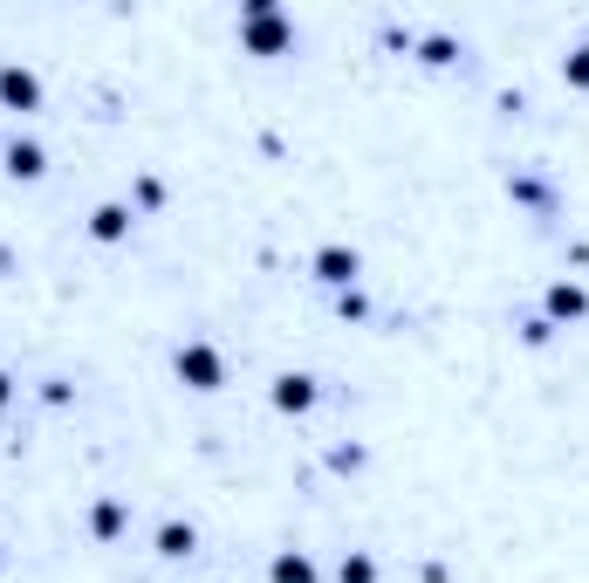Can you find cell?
<instances>
[{
    "instance_id": "obj_1",
    "label": "cell",
    "mask_w": 589,
    "mask_h": 583,
    "mask_svg": "<svg viewBox=\"0 0 589 583\" xmlns=\"http://www.w3.org/2000/svg\"><path fill=\"white\" fill-rule=\"evenodd\" d=\"M240 48L247 56H288L295 48V21L274 8V0H247L240 8Z\"/></svg>"
},
{
    "instance_id": "obj_2",
    "label": "cell",
    "mask_w": 589,
    "mask_h": 583,
    "mask_svg": "<svg viewBox=\"0 0 589 583\" xmlns=\"http://www.w3.org/2000/svg\"><path fill=\"white\" fill-rule=\"evenodd\" d=\"M172 371H178V385H192V392H220L226 385V364H220L213 343H178Z\"/></svg>"
},
{
    "instance_id": "obj_3",
    "label": "cell",
    "mask_w": 589,
    "mask_h": 583,
    "mask_svg": "<svg viewBox=\"0 0 589 583\" xmlns=\"http://www.w3.org/2000/svg\"><path fill=\"white\" fill-rule=\"evenodd\" d=\"M356 275H364V255H356V247H343V241L316 247V282H329V289H356Z\"/></svg>"
},
{
    "instance_id": "obj_4",
    "label": "cell",
    "mask_w": 589,
    "mask_h": 583,
    "mask_svg": "<svg viewBox=\"0 0 589 583\" xmlns=\"http://www.w3.org/2000/svg\"><path fill=\"white\" fill-rule=\"evenodd\" d=\"M316 377L309 371H281L274 377V412H288V419H302V412H316Z\"/></svg>"
},
{
    "instance_id": "obj_5",
    "label": "cell",
    "mask_w": 589,
    "mask_h": 583,
    "mask_svg": "<svg viewBox=\"0 0 589 583\" xmlns=\"http://www.w3.org/2000/svg\"><path fill=\"white\" fill-rule=\"evenodd\" d=\"M0 104L8 110H42V75L21 62H0Z\"/></svg>"
},
{
    "instance_id": "obj_6",
    "label": "cell",
    "mask_w": 589,
    "mask_h": 583,
    "mask_svg": "<svg viewBox=\"0 0 589 583\" xmlns=\"http://www.w3.org/2000/svg\"><path fill=\"white\" fill-rule=\"evenodd\" d=\"M582 316H589V295L576 282H555L549 289V323H582Z\"/></svg>"
},
{
    "instance_id": "obj_7",
    "label": "cell",
    "mask_w": 589,
    "mask_h": 583,
    "mask_svg": "<svg viewBox=\"0 0 589 583\" xmlns=\"http://www.w3.org/2000/svg\"><path fill=\"white\" fill-rule=\"evenodd\" d=\"M42 172H48V151L28 144V138H14L8 144V179H42Z\"/></svg>"
},
{
    "instance_id": "obj_8",
    "label": "cell",
    "mask_w": 589,
    "mask_h": 583,
    "mask_svg": "<svg viewBox=\"0 0 589 583\" xmlns=\"http://www.w3.org/2000/svg\"><path fill=\"white\" fill-rule=\"evenodd\" d=\"M90 234L96 241H123V234H131V207H117V199H110V207H96L90 213Z\"/></svg>"
},
{
    "instance_id": "obj_9",
    "label": "cell",
    "mask_w": 589,
    "mask_h": 583,
    "mask_svg": "<svg viewBox=\"0 0 589 583\" xmlns=\"http://www.w3.org/2000/svg\"><path fill=\"white\" fill-rule=\"evenodd\" d=\"M268 576H274V583H316V563H309L302 549H281L274 563H268Z\"/></svg>"
},
{
    "instance_id": "obj_10",
    "label": "cell",
    "mask_w": 589,
    "mask_h": 583,
    "mask_svg": "<svg viewBox=\"0 0 589 583\" xmlns=\"http://www.w3.org/2000/svg\"><path fill=\"white\" fill-rule=\"evenodd\" d=\"M192 549H199L192 522H165V528H158V556H192Z\"/></svg>"
},
{
    "instance_id": "obj_11",
    "label": "cell",
    "mask_w": 589,
    "mask_h": 583,
    "mask_svg": "<svg viewBox=\"0 0 589 583\" xmlns=\"http://www.w3.org/2000/svg\"><path fill=\"white\" fill-rule=\"evenodd\" d=\"M90 528H96V536H123V501H96V509H90Z\"/></svg>"
},
{
    "instance_id": "obj_12",
    "label": "cell",
    "mask_w": 589,
    "mask_h": 583,
    "mask_svg": "<svg viewBox=\"0 0 589 583\" xmlns=\"http://www.w3.org/2000/svg\"><path fill=\"white\" fill-rule=\"evenodd\" d=\"M337 576H343V583H377V563H370L364 549H350L343 563H337Z\"/></svg>"
},
{
    "instance_id": "obj_13",
    "label": "cell",
    "mask_w": 589,
    "mask_h": 583,
    "mask_svg": "<svg viewBox=\"0 0 589 583\" xmlns=\"http://www.w3.org/2000/svg\"><path fill=\"white\" fill-rule=\"evenodd\" d=\"M452 56H459V48H452V35H425V42H419V62H432V69H446Z\"/></svg>"
},
{
    "instance_id": "obj_14",
    "label": "cell",
    "mask_w": 589,
    "mask_h": 583,
    "mask_svg": "<svg viewBox=\"0 0 589 583\" xmlns=\"http://www.w3.org/2000/svg\"><path fill=\"white\" fill-rule=\"evenodd\" d=\"M562 83H569V90H589V48H569V56H562Z\"/></svg>"
},
{
    "instance_id": "obj_15",
    "label": "cell",
    "mask_w": 589,
    "mask_h": 583,
    "mask_svg": "<svg viewBox=\"0 0 589 583\" xmlns=\"http://www.w3.org/2000/svg\"><path fill=\"white\" fill-rule=\"evenodd\" d=\"M158 199H165V186H158V179H151V172H144V179H138V207H158Z\"/></svg>"
},
{
    "instance_id": "obj_16",
    "label": "cell",
    "mask_w": 589,
    "mask_h": 583,
    "mask_svg": "<svg viewBox=\"0 0 589 583\" xmlns=\"http://www.w3.org/2000/svg\"><path fill=\"white\" fill-rule=\"evenodd\" d=\"M337 310H343V316L356 323V316H364V310H370V302H364V295H356V289H343V295H337Z\"/></svg>"
},
{
    "instance_id": "obj_17",
    "label": "cell",
    "mask_w": 589,
    "mask_h": 583,
    "mask_svg": "<svg viewBox=\"0 0 589 583\" xmlns=\"http://www.w3.org/2000/svg\"><path fill=\"white\" fill-rule=\"evenodd\" d=\"M8 398H14V377H8V371H0V405H8Z\"/></svg>"
}]
</instances>
